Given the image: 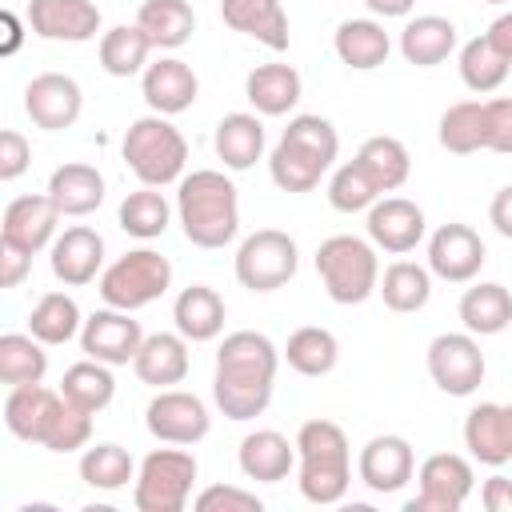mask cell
Wrapping results in <instances>:
<instances>
[{
  "instance_id": "1",
  "label": "cell",
  "mask_w": 512,
  "mask_h": 512,
  "mask_svg": "<svg viewBox=\"0 0 512 512\" xmlns=\"http://www.w3.org/2000/svg\"><path fill=\"white\" fill-rule=\"evenodd\" d=\"M280 352L264 332L240 328L216 348L212 400L228 420H256L272 404Z\"/></svg>"
},
{
  "instance_id": "2",
  "label": "cell",
  "mask_w": 512,
  "mask_h": 512,
  "mask_svg": "<svg viewBox=\"0 0 512 512\" xmlns=\"http://www.w3.org/2000/svg\"><path fill=\"white\" fill-rule=\"evenodd\" d=\"M4 424L16 440L40 444L48 452H76L92 436V412L64 400L44 384H20L4 396Z\"/></svg>"
},
{
  "instance_id": "3",
  "label": "cell",
  "mask_w": 512,
  "mask_h": 512,
  "mask_svg": "<svg viewBox=\"0 0 512 512\" xmlns=\"http://www.w3.org/2000/svg\"><path fill=\"white\" fill-rule=\"evenodd\" d=\"M176 216H180V228H184L188 244H196V248H224L236 236V228H240L236 184L224 172H216V168H200L192 176H180Z\"/></svg>"
},
{
  "instance_id": "4",
  "label": "cell",
  "mask_w": 512,
  "mask_h": 512,
  "mask_svg": "<svg viewBox=\"0 0 512 512\" xmlns=\"http://www.w3.org/2000/svg\"><path fill=\"white\" fill-rule=\"evenodd\" d=\"M296 460H300V492L312 504L344 500L352 484V452L348 436L336 420H304L296 432Z\"/></svg>"
},
{
  "instance_id": "5",
  "label": "cell",
  "mask_w": 512,
  "mask_h": 512,
  "mask_svg": "<svg viewBox=\"0 0 512 512\" xmlns=\"http://www.w3.org/2000/svg\"><path fill=\"white\" fill-rule=\"evenodd\" d=\"M436 136H440V148L456 156H468V152L512 156V96L448 104Z\"/></svg>"
},
{
  "instance_id": "6",
  "label": "cell",
  "mask_w": 512,
  "mask_h": 512,
  "mask_svg": "<svg viewBox=\"0 0 512 512\" xmlns=\"http://www.w3.org/2000/svg\"><path fill=\"white\" fill-rule=\"evenodd\" d=\"M120 152H124V164L136 172V180L148 188H164V184L180 180L184 164H188V144H184L180 128L160 112L132 120Z\"/></svg>"
},
{
  "instance_id": "7",
  "label": "cell",
  "mask_w": 512,
  "mask_h": 512,
  "mask_svg": "<svg viewBox=\"0 0 512 512\" xmlns=\"http://www.w3.org/2000/svg\"><path fill=\"white\" fill-rule=\"evenodd\" d=\"M316 272L336 304H364L380 284L376 248L360 236H328L316 248Z\"/></svg>"
},
{
  "instance_id": "8",
  "label": "cell",
  "mask_w": 512,
  "mask_h": 512,
  "mask_svg": "<svg viewBox=\"0 0 512 512\" xmlns=\"http://www.w3.org/2000/svg\"><path fill=\"white\" fill-rule=\"evenodd\" d=\"M168 284H172L168 256H160L152 248H136V252H124L120 260H112L100 272V300L108 308L136 312V308L160 300L168 292Z\"/></svg>"
},
{
  "instance_id": "9",
  "label": "cell",
  "mask_w": 512,
  "mask_h": 512,
  "mask_svg": "<svg viewBox=\"0 0 512 512\" xmlns=\"http://www.w3.org/2000/svg\"><path fill=\"white\" fill-rule=\"evenodd\" d=\"M196 456L184 448H156L144 456L136 484H132V504L140 512H180L192 496L196 484Z\"/></svg>"
},
{
  "instance_id": "10",
  "label": "cell",
  "mask_w": 512,
  "mask_h": 512,
  "mask_svg": "<svg viewBox=\"0 0 512 512\" xmlns=\"http://www.w3.org/2000/svg\"><path fill=\"white\" fill-rule=\"evenodd\" d=\"M300 268L296 240L280 228H260L236 248V280L248 292H276Z\"/></svg>"
},
{
  "instance_id": "11",
  "label": "cell",
  "mask_w": 512,
  "mask_h": 512,
  "mask_svg": "<svg viewBox=\"0 0 512 512\" xmlns=\"http://www.w3.org/2000/svg\"><path fill=\"white\" fill-rule=\"evenodd\" d=\"M484 352L472 332H440L428 344V376L448 396H472L484 384Z\"/></svg>"
},
{
  "instance_id": "12",
  "label": "cell",
  "mask_w": 512,
  "mask_h": 512,
  "mask_svg": "<svg viewBox=\"0 0 512 512\" xmlns=\"http://www.w3.org/2000/svg\"><path fill=\"white\" fill-rule=\"evenodd\" d=\"M416 480H420V492L404 504L408 512H460L464 500L472 496V480L476 476H472V464L464 456H456V452H432L420 464Z\"/></svg>"
},
{
  "instance_id": "13",
  "label": "cell",
  "mask_w": 512,
  "mask_h": 512,
  "mask_svg": "<svg viewBox=\"0 0 512 512\" xmlns=\"http://www.w3.org/2000/svg\"><path fill=\"white\" fill-rule=\"evenodd\" d=\"M144 424L160 444H196L208 436L212 416L196 392L184 388H160L152 404L144 408Z\"/></svg>"
},
{
  "instance_id": "14",
  "label": "cell",
  "mask_w": 512,
  "mask_h": 512,
  "mask_svg": "<svg viewBox=\"0 0 512 512\" xmlns=\"http://www.w3.org/2000/svg\"><path fill=\"white\" fill-rule=\"evenodd\" d=\"M80 108H84V92L72 76L64 72H40L28 80L24 88V112L32 116L36 128L44 132H60V128H72L80 120Z\"/></svg>"
},
{
  "instance_id": "15",
  "label": "cell",
  "mask_w": 512,
  "mask_h": 512,
  "mask_svg": "<svg viewBox=\"0 0 512 512\" xmlns=\"http://www.w3.org/2000/svg\"><path fill=\"white\" fill-rule=\"evenodd\" d=\"M56 224H60V208L52 204L48 192H36V196H16L8 208H4V220H0V244H12L28 256H36L40 248H48L56 240Z\"/></svg>"
},
{
  "instance_id": "16",
  "label": "cell",
  "mask_w": 512,
  "mask_h": 512,
  "mask_svg": "<svg viewBox=\"0 0 512 512\" xmlns=\"http://www.w3.org/2000/svg\"><path fill=\"white\" fill-rule=\"evenodd\" d=\"M484 240L468 224H440L428 240V272L448 284H468L484 268Z\"/></svg>"
},
{
  "instance_id": "17",
  "label": "cell",
  "mask_w": 512,
  "mask_h": 512,
  "mask_svg": "<svg viewBox=\"0 0 512 512\" xmlns=\"http://www.w3.org/2000/svg\"><path fill=\"white\" fill-rule=\"evenodd\" d=\"M144 344L140 320H132L124 308H100L80 328V348L100 364H128L136 360Z\"/></svg>"
},
{
  "instance_id": "18",
  "label": "cell",
  "mask_w": 512,
  "mask_h": 512,
  "mask_svg": "<svg viewBox=\"0 0 512 512\" xmlns=\"http://www.w3.org/2000/svg\"><path fill=\"white\" fill-rule=\"evenodd\" d=\"M356 472H360V480H364L372 492L388 496V492H400V488L412 480V472H416V452H412V444H408L404 436L384 432V436H372V440L360 448Z\"/></svg>"
},
{
  "instance_id": "19",
  "label": "cell",
  "mask_w": 512,
  "mask_h": 512,
  "mask_svg": "<svg viewBox=\"0 0 512 512\" xmlns=\"http://www.w3.org/2000/svg\"><path fill=\"white\" fill-rule=\"evenodd\" d=\"M28 28L44 40L84 44V40H96L100 32V8L92 0H32Z\"/></svg>"
},
{
  "instance_id": "20",
  "label": "cell",
  "mask_w": 512,
  "mask_h": 512,
  "mask_svg": "<svg viewBox=\"0 0 512 512\" xmlns=\"http://www.w3.org/2000/svg\"><path fill=\"white\" fill-rule=\"evenodd\" d=\"M368 240L392 256L412 252L424 240V212L404 196H380L368 208Z\"/></svg>"
},
{
  "instance_id": "21",
  "label": "cell",
  "mask_w": 512,
  "mask_h": 512,
  "mask_svg": "<svg viewBox=\"0 0 512 512\" xmlns=\"http://www.w3.org/2000/svg\"><path fill=\"white\" fill-rule=\"evenodd\" d=\"M104 264V236L88 224H72L52 240V276L68 288L92 284Z\"/></svg>"
},
{
  "instance_id": "22",
  "label": "cell",
  "mask_w": 512,
  "mask_h": 512,
  "mask_svg": "<svg viewBox=\"0 0 512 512\" xmlns=\"http://www.w3.org/2000/svg\"><path fill=\"white\" fill-rule=\"evenodd\" d=\"M464 448L472 460L500 468L512 460V404H476L464 416Z\"/></svg>"
},
{
  "instance_id": "23",
  "label": "cell",
  "mask_w": 512,
  "mask_h": 512,
  "mask_svg": "<svg viewBox=\"0 0 512 512\" xmlns=\"http://www.w3.org/2000/svg\"><path fill=\"white\" fill-rule=\"evenodd\" d=\"M140 92H144V100H148L152 112H160V116H176V112L192 108V100H196V92H200V80H196V72H192L184 60H176V56H160L156 64L144 68Z\"/></svg>"
},
{
  "instance_id": "24",
  "label": "cell",
  "mask_w": 512,
  "mask_h": 512,
  "mask_svg": "<svg viewBox=\"0 0 512 512\" xmlns=\"http://www.w3.org/2000/svg\"><path fill=\"white\" fill-rule=\"evenodd\" d=\"M220 16L232 32H244L272 52L288 48V16L280 0H220Z\"/></svg>"
},
{
  "instance_id": "25",
  "label": "cell",
  "mask_w": 512,
  "mask_h": 512,
  "mask_svg": "<svg viewBox=\"0 0 512 512\" xmlns=\"http://www.w3.org/2000/svg\"><path fill=\"white\" fill-rule=\"evenodd\" d=\"M240 472L248 480H260V484H276L292 472L296 464V440L288 444V436H280L276 428H256L240 440Z\"/></svg>"
},
{
  "instance_id": "26",
  "label": "cell",
  "mask_w": 512,
  "mask_h": 512,
  "mask_svg": "<svg viewBox=\"0 0 512 512\" xmlns=\"http://www.w3.org/2000/svg\"><path fill=\"white\" fill-rule=\"evenodd\" d=\"M132 368L144 384L172 388L188 376V340L180 332H152V336H144Z\"/></svg>"
},
{
  "instance_id": "27",
  "label": "cell",
  "mask_w": 512,
  "mask_h": 512,
  "mask_svg": "<svg viewBox=\"0 0 512 512\" xmlns=\"http://www.w3.org/2000/svg\"><path fill=\"white\" fill-rule=\"evenodd\" d=\"M224 300L216 288L208 284H188L176 304H172V320H176V332L192 344H204V340H216L224 332Z\"/></svg>"
},
{
  "instance_id": "28",
  "label": "cell",
  "mask_w": 512,
  "mask_h": 512,
  "mask_svg": "<svg viewBox=\"0 0 512 512\" xmlns=\"http://www.w3.org/2000/svg\"><path fill=\"white\" fill-rule=\"evenodd\" d=\"M48 196L60 208V216H88L104 204V176L92 164H60L48 176Z\"/></svg>"
},
{
  "instance_id": "29",
  "label": "cell",
  "mask_w": 512,
  "mask_h": 512,
  "mask_svg": "<svg viewBox=\"0 0 512 512\" xmlns=\"http://www.w3.org/2000/svg\"><path fill=\"white\" fill-rule=\"evenodd\" d=\"M300 72L292 64H260L244 80V96L260 116H284L300 100Z\"/></svg>"
},
{
  "instance_id": "30",
  "label": "cell",
  "mask_w": 512,
  "mask_h": 512,
  "mask_svg": "<svg viewBox=\"0 0 512 512\" xmlns=\"http://www.w3.org/2000/svg\"><path fill=\"white\" fill-rule=\"evenodd\" d=\"M456 48V24L448 16H416L400 32V56L416 68H432L448 60Z\"/></svg>"
},
{
  "instance_id": "31",
  "label": "cell",
  "mask_w": 512,
  "mask_h": 512,
  "mask_svg": "<svg viewBox=\"0 0 512 512\" xmlns=\"http://www.w3.org/2000/svg\"><path fill=\"white\" fill-rule=\"evenodd\" d=\"M212 144H216V156L224 160V168L244 172L264 152V124H260L256 112H228L216 124V140Z\"/></svg>"
},
{
  "instance_id": "32",
  "label": "cell",
  "mask_w": 512,
  "mask_h": 512,
  "mask_svg": "<svg viewBox=\"0 0 512 512\" xmlns=\"http://www.w3.org/2000/svg\"><path fill=\"white\" fill-rule=\"evenodd\" d=\"M332 48H336V56H340L348 68L372 72V68H380V64L388 60L392 40H388L384 24H376V20H344V24L336 28V36H332Z\"/></svg>"
},
{
  "instance_id": "33",
  "label": "cell",
  "mask_w": 512,
  "mask_h": 512,
  "mask_svg": "<svg viewBox=\"0 0 512 512\" xmlns=\"http://www.w3.org/2000/svg\"><path fill=\"white\" fill-rule=\"evenodd\" d=\"M460 320L472 336H496L512 324V292L504 284H476L460 296Z\"/></svg>"
},
{
  "instance_id": "34",
  "label": "cell",
  "mask_w": 512,
  "mask_h": 512,
  "mask_svg": "<svg viewBox=\"0 0 512 512\" xmlns=\"http://www.w3.org/2000/svg\"><path fill=\"white\" fill-rule=\"evenodd\" d=\"M136 24L148 32L152 48H180L196 28V12L188 0H144Z\"/></svg>"
},
{
  "instance_id": "35",
  "label": "cell",
  "mask_w": 512,
  "mask_h": 512,
  "mask_svg": "<svg viewBox=\"0 0 512 512\" xmlns=\"http://www.w3.org/2000/svg\"><path fill=\"white\" fill-rule=\"evenodd\" d=\"M352 160L368 172V180L380 188V196H384V192H396V188L408 180V172H412L408 148H404L396 136H368Z\"/></svg>"
},
{
  "instance_id": "36",
  "label": "cell",
  "mask_w": 512,
  "mask_h": 512,
  "mask_svg": "<svg viewBox=\"0 0 512 512\" xmlns=\"http://www.w3.org/2000/svg\"><path fill=\"white\" fill-rule=\"evenodd\" d=\"M284 360H288V368L300 372V376H328V372L336 368V360H340V344H336V336H332L328 328L304 324V328H296V332L288 336Z\"/></svg>"
},
{
  "instance_id": "37",
  "label": "cell",
  "mask_w": 512,
  "mask_h": 512,
  "mask_svg": "<svg viewBox=\"0 0 512 512\" xmlns=\"http://www.w3.org/2000/svg\"><path fill=\"white\" fill-rule=\"evenodd\" d=\"M44 372H48L44 340H36L32 332H4L0 336V380L8 388L40 384Z\"/></svg>"
},
{
  "instance_id": "38",
  "label": "cell",
  "mask_w": 512,
  "mask_h": 512,
  "mask_svg": "<svg viewBox=\"0 0 512 512\" xmlns=\"http://www.w3.org/2000/svg\"><path fill=\"white\" fill-rule=\"evenodd\" d=\"M112 364H100V360H80V364H72V368H64V376H60V392H64V400H72L76 408H84V412H104L108 404H112V396H116V380H112V372H108Z\"/></svg>"
},
{
  "instance_id": "39",
  "label": "cell",
  "mask_w": 512,
  "mask_h": 512,
  "mask_svg": "<svg viewBox=\"0 0 512 512\" xmlns=\"http://www.w3.org/2000/svg\"><path fill=\"white\" fill-rule=\"evenodd\" d=\"M152 40L140 24H116L100 36V68L108 76H136L148 68Z\"/></svg>"
},
{
  "instance_id": "40",
  "label": "cell",
  "mask_w": 512,
  "mask_h": 512,
  "mask_svg": "<svg viewBox=\"0 0 512 512\" xmlns=\"http://www.w3.org/2000/svg\"><path fill=\"white\" fill-rule=\"evenodd\" d=\"M376 292L384 296V304L392 312H420L432 296V272L424 264H412V260H396L384 268Z\"/></svg>"
},
{
  "instance_id": "41",
  "label": "cell",
  "mask_w": 512,
  "mask_h": 512,
  "mask_svg": "<svg viewBox=\"0 0 512 512\" xmlns=\"http://www.w3.org/2000/svg\"><path fill=\"white\" fill-rule=\"evenodd\" d=\"M80 328H84V320L68 292H44L36 300V308L28 312V332L44 344H68Z\"/></svg>"
},
{
  "instance_id": "42",
  "label": "cell",
  "mask_w": 512,
  "mask_h": 512,
  "mask_svg": "<svg viewBox=\"0 0 512 512\" xmlns=\"http://www.w3.org/2000/svg\"><path fill=\"white\" fill-rule=\"evenodd\" d=\"M116 220H120V228H124L128 236H136V240H156V236H164V228H168V220H172V208H168L164 192H156V188L144 184V188H136V192L124 196Z\"/></svg>"
},
{
  "instance_id": "43",
  "label": "cell",
  "mask_w": 512,
  "mask_h": 512,
  "mask_svg": "<svg viewBox=\"0 0 512 512\" xmlns=\"http://www.w3.org/2000/svg\"><path fill=\"white\" fill-rule=\"evenodd\" d=\"M512 60L488 40V36H472L464 48H460V80L472 88V92H496L508 76Z\"/></svg>"
},
{
  "instance_id": "44",
  "label": "cell",
  "mask_w": 512,
  "mask_h": 512,
  "mask_svg": "<svg viewBox=\"0 0 512 512\" xmlns=\"http://www.w3.org/2000/svg\"><path fill=\"white\" fill-rule=\"evenodd\" d=\"M80 480L100 492H116L128 480H136V464L120 444H92L80 456Z\"/></svg>"
},
{
  "instance_id": "45",
  "label": "cell",
  "mask_w": 512,
  "mask_h": 512,
  "mask_svg": "<svg viewBox=\"0 0 512 512\" xmlns=\"http://www.w3.org/2000/svg\"><path fill=\"white\" fill-rule=\"evenodd\" d=\"M280 140L292 144L296 152H304L308 160H316L320 168H332V160H336V152H340V136H336V128H332L324 116H316V112H300V116H292Z\"/></svg>"
},
{
  "instance_id": "46",
  "label": "cell",
  "mask_w": 512,
  "mask_h": 512,
  "mask_svg": "<svg viewBox=\"0 0 512 512\" xmlns=\"http://www.w3.org/2000/svg\"><path fill=\"white\" fill-rule=\"evenodd\" d=\"M328 200H332L336 212H364V208H372L380 200V188L368 180V172L356 160H348L328 180Z\"/></svg>"
},
{
  "instance_id": "47",
  "label": "cell",
  "mask_w": 512,
  "mask_h": 512,
  "mask_svg": "<svg viewBox=\"0 0 512 512\" xmlns=\"http://www.w3.org/2000/svg\"><path fill=\"white\" fill-rule=\"evenodd\" d=\"M196 512H260V496L256 492H244V488H232V484H212L204 488L196 500H192Z\"/></svg>"
},
{
  "instance_id": "48",
  "label": "cell",
  "mask_w": 512,
  "mask_h": 512,
  "mask_svg": "<svg viewBox=\"0 0 512 512\" xmlns=\"http://www.w3.org/2000/svg\"><path fill=\"white\" fill-rule=\"evenodd\" d=\"M28 160H32L28 140H24L16 128H4V132H0V180L24 176V172H28Z\"/></svg>"
},
{
  "instance_id": "49",
  "label": "cell",
  "mask_w": 512,
  "mask_h": 512,
  "mask_svg": "<svg viewBox=\"0 0 512 512\" xmlns=\"http://www.w3.org/2000/svg\"><path fill=\"white\" fill-rule=\"evenodd\" d=\"M32 268V256L12 248V244H0V288H20V280L28 276Z\"/></svg>"
},
{
  "instance_id": "50",
  "label": "cell",
  "mask_w": 512,
  "mask_h": 512,
  "mask_svg": "<svg viewBox=\"0 0 512 512\" xmlns=\"http://www.w3.org/2000/svg\"><path fill=\"white\" fill-rule=\"evenodd\" d=\"M480 504H484L488 512H512V480H508V476H492V480H484V488H480Z\"/></svg>"
},
{
  "instance_id": "51",
  "label": "cell",
  "mask_w": 512,
  "mask_h": 512,
  "mask_svg": "<svg viewBox=\"0 0 512 512\" xmlns=\"http://www.w3.org/2000/svg\"><path fill=\"white\" fill-rule=\"evenodd\" d=\"M488 220H492V228H496L504 240H512V184L500 188V192L492 196V204H488Z\"/></svg>"
},
{
  "instance_id": "52",
  "label": "cell",
  "mask_w": 512,
  "mask_h": 512,
  "mask_svg": "<svg viewBox=\"0 0 512 512\" xmlns=\"http://www.w3.org/2000/svg\"><path fill=\"white\" fill-rule=\"evenodd\" d=\"M508 60H512V12H504V16H496L492 24H488V32H484Z\"/></svg>"
},
{
  "instance_id": "53",
  "label": "cell",
  "mask_w": 512,
  "mask_h": 512,
  "mask_svg": "<svg viewBox=\"0 0 512 512\" xmlns=\"http://www.w3.org/2000/svg\"><path fill=\"white\" fill-rule=\"evenodd\" d=\"M376 16H384V20H392V16H408L412 12V4L416 0H364Z\"/></svg>"
},
{
  "instance_id": "54",
  "label": "cell",
  "mask_w": 512,
  "mask_h": 512,
  "mask_svg": "<svg viewBox=\"0 0 512 512\" xmlns=\"http://www.w3.org/2000/svg\"><path fill=\"white\" fill-rule=\"evenodd\" d=\"M484 4H512V0H484Z\"/></svg>"
}]
</instances>
